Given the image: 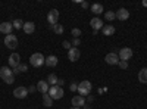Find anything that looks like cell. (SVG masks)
I'll list each match as a JSON object with an SVG mask.
<instances>
[{
  "label": "cell",
  "instance_id": "obj_16",
  "mask_svg": "<svg viewBox=\"0 0 147 109\" xmlns=\"http://www.w3.org/2000/svg\"><path fill=\"white\" fill-rule=\"evenodd\" d=\"M10 75H13V72H12V69L9 66H2L0 68V77H2V80L10 77Z\"/></svg>",
  "mask_w": 147,
  "mask_h": 109
},
{
  "label": "cell",
  "instance_id": "obj_9",
  "mask_svg": "<svg viewBox=\"0 0 147 109\" xmlns=\"http://www.w3.org/2000/svg\"><path fill=\"white\" fill-rule=\"evenodd\" d=\"M9 65H10L12 68H18V66L21 65V56H19L18 53H12V55L9 56Z\"/></svg>",
  "mask_w": 147,
  "mask_h": 109
},
{
  "label": "cell",
  "instance_id": "obj_10",
  "mask_svg": "<svg viewBox=\"0 0 147 109\" xmlns=\"http://www.w3.org/2000/svg\"><path fill=\"white\" fill-rule=\"evenodd\" d=\"M80 56H81V53H80V50L77 49V47H72V49L68 50V58H69L71 62H77V60L80 59Z\"/></svg>",
  "mask_w": 147,
  "mask_h": 109
},
{
  "label": "cell",
  "instance_id": "obj_32",
  "mask_svg": "<svg viewBox=\"0 0 147 109\" xmlns=\"http://www.w3.org/2000/svg\"><path fill=\"white\" fill-rule=\"evenodd\" d=\"M62 46L65 47V49H68V50H69V49H72V43H69V41H63V43H62Z\"/></svg>",
  "mask_w": 147,
  "mask_h": 109
},
{
  "label": "cell",
  "instance_id": "obj_34",
  "mask_svg": "<svg viewBox=\"0 0 147 109\" xmlns=\"http://www.w3.org/2000/svg\"><path fill=\"white\" fill-rule=\"evenodd\" d=\"M34 91H37V86H31L28 89V93H34Z\"/></svg>",
  "mask_w": 147,
  "mask_h": 109
},
{
  "label": "cell",
  "instance_id": "obj_23",
  "mask_svg": "<svg viewBox=\"0 0 147 109\" xmlns=\"http://www.w3.org/2000/svg\"><path fill=\"white\" fill-rule=\"evenodd\" d=\"M50 30H53L56 34H63V31H65L63 25H60V24H56V25H50Z\"/></svg>",
  "mask_w": 147,
  "mask_h": 109
},
{
  "label": "cell",
  "instance_id": "obj_27",
  "mask_svg": "<svg viewBox=\"0 0 147 109\" xmlns=\"http://www.w3.org/2000/svg\"><path fill=\"white\" fill-rule=\"evenodd\" d=\"M71 34H72V37H74V39H80V35H81V30H80V28H72Z\"/></svg>",
  "mask_w": 147,
  "mask_h": 109
},
{
  "label": "cell",
  "instance_id": "obj_13",
  "mask_svg": "<svg viewBox=\"0 0 147 109\" xmlns=\"http://www.w3.org/2000/svg\"><path fill=\"white\" fill-rule=\"evenodd\" d=\"M12 28H13V25H12V22H2L0 24V32L2 34H12Z\"/></svg>",
  "mask_w": 147,
  "mask_h": 109
},
{
  "label": "cell",
  "instance_id": "obj_25",
  "mask_svg": "<svg viewBox=\"0 0 147 109\" xmlns=\"http://www.w3.org/2000/svg\"><path fill=\"white\" fill-rule=\"evenodd\" d=\"M57 77L55 75V74H50V75H49V78H47V83L49 84H50V86H56V84H57Z\"/></svg>",
  "mask_w": 147,
  "mask_h": 109
},
{
  "label": "cell",
  "instance_id": "obj_15",
  "mask_svg": "<svg viewBox=\"0 0 147 109\" xmlns=\"http://www.w3.org/2000/svg\"><path fill=\"white\" fill-rule=\"evenodd\" d=\"M49 83L47 81H38V84H37V90H38L40 93H43V94H46V93H49Z\"/></svg>",
  "mask_w": 147,
  "mask_h": 109
},
{
  "label": "cell",
  "instance_id": "obj_38",
  "mask_svg": "<svg viewBox=\"0 0 147 109\" xmlns=\"http://www.w3.org/2000/svg\"><path fill=\"white\" fill-rule=\"evenodd\" d=\"M71 109H81V108H74V106H72V108H71Z\"/></svg>",
  "mask_w": 147,
  "mask_h": 109
},
{
  "label": "cell",
  "instance_id": "obj_5",
  "mask_svg": "<svg viewBox=\"0 0 147 109\" xmlns=\"http://www.w3.org/2000/svg\"><path fill=\"white\" fill-rule=\"evenodd\" d=\"M118 56H119L121 60H125V62H128V60L132 58V49H129V47H122Z\"/></svg>",
  "mask_w": 147,
  "mask_h": 109
},
{
  "label": "cell",
  "instance_id": "obj_24",
  "mask_svg": "<svg viewBox=\"0 0 147 109\" xmlns=\"http://www.w3.org/2000/svg\"><path fill=\"white\" fill-rule=\"evenodd\" d=\"M24 24H25V22H24L22 19H15L13 22H12V25L15 27V30H22L24 28Z\"/></svg>",
  "mask_w": 147,
  "mask_h": 109
},
{
  "label": "cell",
  "instance_id": "obj_7",
  "mask_svg": "<svg viewBox=\"0 0 147 109\" xmlns=\"http://www.w3.org/2000/svg\"><path fill=\"white\" fill-rule=\"evenodd\" d=\"M105 60H106V64H109V65H118L119 64V56L115 52H110V53L106 55Z\"/></svg>",
  "mask_w": 147,
  "mask_h": 109
},
{
  "label": "cell",
  "instance_id": "obj_31",
  "mask_svg": "<svg viewBox=\"0 0 147 109\" xmlns=\"http://www.w3.org/2000/svg\"><path fill=\"white\" fill-rule=\"evenodd\" d=\"M81 44V40L80 39H74L72 40V47H77V46H80Z\"/></svg>",
  "mask_w": 147,
  "mask_h": 109
},
{
  "label": "cell",
  "instance_id": "obj_3",
  "mask_svg": "<svg viewBox=\"0 0 147 109\" xmlns=\"http://www.w3.org/2000/svg\"><path fill=\"white\" fill-rule=\"evenodd\" d=\"M44 60H46V58H44L41 53H34V55H31V58H30V64H31L32 66H35V68H38V66L44 65Z\"/></svg>",
  "mask_w": 147,
  "mask_h": 109
},
{
  "label": "cell",
  "instance_id": "obj_11",
  "mask_svg": "<svg viewBox=\"0 0 147 109\" xmlns=\"http://www.w3.org/2000/svg\"><path fill=\"white\" fill-rule=\"evenodd\" d=\"M115 15H116V19H119V21H127L129 18V12L125 7H121L118 12H115Z\"/></svg>",
  "mask_w": 147,
  "mask_h": 109
},
{
  "label": "cell",
  "instance_id": "obj_33",
  "mask_svg": "<svg viewBox=\"0 0 147 109\" xmlns=\"http://www.w3.org/2000/svg\"><path fill=\"white\" fill-rule=\"evenodd\" d=\"M69 89H71V91H77V90H78V84H75V83H72L71 86H69Z\"/></svg>",
  "mask_w": 147,
  "mask_h": 109
},
{
  "label": "cell",
  "instance_id": "obj_29",
  "mask_svg": "<svg viewBox=\"0 0 147 109\" xmlns=\"http://www.w3.org/2000/svg\"><path fill=\"white\" fill-rule=\"evenodd\" d=\"M3 81H5L6 84H12V83H13V81H15V75H10V77H7V78H5Z\"/></svg>",
  "mask_w": 147,
  "mask_h": 109
},
{
  "label": "cell",
  "instance_id": "obj_14",
  "mask_svg": "<svg viewBox=\"0 0 147 109\" xmlns=\"http://www.w3.org/2000/svg\"><path fill=\"white\" fill-rule=\"evenodd\" d=\"M72 106L74 108H81V106H85V99L82 96H74L72 97Z\"/></svg>",
  "mask_w": 147,
  "mask_h": 109
},
{
  "label": "cell",
  "instance_id": "obj_22",
  "mask_svg": "<svg viewBox=\"0 0 147 109\" xmlns=\"http://www.w3.org/2000/svg\"><path fill=\"white\" fill-rule=\"evenodd\" d=\"M102 31H103V35H113L115 34V27H112V25H103Z\"/></svg>",
  "mask_w": 147,
  "mask_h": 109
},
{
  "label": "cell",
  "instance_id": "obj_8",
  "mask_svg": "<svg viewBox=\"0 0 147 109\" xmlns=\"http://www.w3.org/2000/svg\"><path fill=\"white\" fill-rule=\"evenodd\" d=\"M13 96L16 99H25L27 96H28V89H25V87H16L15 90H13Z\"/></svg>",
  "mask_w": 147,
  "mask_h": 109
},
{
  "label": "cell",
  "instance_id": "obj_28",
  "mask_svg": "<svg viewBox=\"0 0 147 109\" xmlns=\"http://www.w3.org/2000/svg\"><path fill=\"white\" fill-rule=\"evenodd\" d=\"M118 65H119L121 69H127V68H128V62H125V60H119Z\"/></svg>",
  "mask_w": 147,
  "mask_h": 109
},
{
  "label": "cell",
  "instance_id": "obj_21",
  "mask_svg": "<svg viewBox=\"0 0 147 109\" xmlns=\"http://www.w3.org/2000/svg\"><path fill=\"white\" fill-rule=\"evenodd\" d=\"M43 105L46 106V108H50V106H53V99L49 96V93H46V94H43Z\"/></svg>",
  "mask_w": 147,
  "mask_h": 109
},
{
  "label": "cell",
  "instance_id": "obj_4",
  "mask_svg": "<svg viewBox=\"0 0 147 109\" xmlns=\"http://www.w3.org/2000/svg\"><path fill=\"white\" fill-rule=\"evenodd\" d=\"M5 46L7 47V49H16L18 47V39H16V35L13 34H9L5 37Z\"/></svg>",
  "mask_w": 147,
  "mask_h": 109
},
{
  "label": "cell",
  "instance_id": "obj_30",
  "mask_svg": "<svg viewBox=\"0 0 147 109\" xmlns=\"http://www.w3.org/2000/svg\"><path fill=\"white\" fill-rule=\"evenodd\" d=\"M18 69H19V72H25V71H28V66H27L25 64H21V65L18 66Z\"/></svg>",
  "mask_w": 147,
  "mask_h": 109
},
{
  "label": "cell",
  "instance_id": "obj_17",
  "mask_svg": "<svg viewBox=\"0 0 147 109\" xmlns=\"http://www.w3.org/2000/svg\"><path fill=\"white\" fill-rule=\"evenodd\" d=\"M44 65H47L49 68H50V66H56V65H57V58H56L55 55L47 56L46 60H44Z\"/></svg>",
  "mask_w": 147,
  "mask_h": 109
},
{
  "label": "cell",
  "instance_id": "obj_37",
  "mask_svg": "<svg viewBox=\"0 0 147 109\" xmlns=\"http://www.w3.org/2000/svg\"><path fill=\"white\" fill-rule=\"evenodd\" d=\"M143 6H144V7H147V0H143Z\"/></svg>",
  "mask_w": 147,
  "mask_h": 109
},
{
  "label": "cell",
  "instance_id": "obj_6",
  "mask_svg": "<svg viewBox=\"0 0 147 109\" xmlns=\"http://www.w3.org/2000/svg\"><path fill=\"white\" fill-rule=\"evenodd\" d=\"M47 21L50 25H56L57 21H59V10L57 9H52L50 12L47 14Z\"/></svg>",
  "mask_w": 147,
  "mask_h": 109
},
{
  "label": "cell",
  "instance_id": "obj_35",
  "mask_svg": "<svg viewBox=\"0 0 147 109\" xmlns=\"http://www.w3.org/2000/svg\"><path fill=\"white\" fill-rule=\"evenodd\" d=\"M63 84H65V81H63V80H57V84H56V86H59V87H62Z\"/></svg>",
  "mask_w": 147,
  "mask_h": 109
},
{
  "label": "cell",
  "instance_id": "obj_2",
  "mask_svg": "<svg viewBox=\"0 0 147 109\" xmlns=\"http://www.w3.org/2000/svg\"><path fill=\"white\" fill-rule=\"evenodd\" d=\"M49 96L53 99V100H59L63 97V89L59 87V86H52L49 89Z\"/></svg>",
  "mask_w": 147,
  "mask_h": 109
},
{
  "label": "cell",
  "instance_id": "obj_12",
  "mask_svg": "<svg viewBox=\"0 0 147 109\" xmlns=\"http://www.w3.org/2000/svg\"><path fill=\"white\" fill-rule=\"evenodd\" d=\"M90 25H91V28H93V31H99V30H102L103 28V21L100 19V18H93L91 21H90Z\"/></svg>",
  "mask_w": 147,
  "mask_h": 109
},
{
  "label": "cell",
  "instance_id": "obj_36",
  "mask_svg": "<svg viewBox=\"0 0 147 109\" xmlns=\"http://www.w3.org/2000/svg\"><path fill=\"white\" fill-rule=\"evenodd\" d=\"M81 6H82L84 9H87V7H88V3H87V2H81Z\"/></svg>",
  "mask_w": 147,
  "mask_h": 109
},
{
  "label": "cell",
  "instance_id": "obj_18",
  "mask_svg": "<svg viewBox=\"0 0 147 109\" xmlns=\"http://www.w3.org/2000/svg\"><path fill=\"white\" fill-rule=\"evenodd\" d=\"M24 31H25V34H32L34 31H35V24L34 22H25L24 24V28H22Z\"/></svg>",
  "mask_w": 147,
  "mask_h": 109
},
{
  "label": "cell",
  "instance_id": "obj_20",
  "mask_svg": "<svg viewBox=\"0 0 147 109\" xmlns=\"http://www.w3.org/2000/svg\"><path fill=\"white\" fill-rule=\"evenodd\" d=\"M91 12L94 15H100V14H103V6L100 3H94V5H91Z\"/></svg>",
  "mask_w": 147,
  "mask_h": 109
},
{
  "label": "cell",
  "instance_id": "obj_1",
  "mask_svg": "<svg viewBox=\"0 0 147 109\" xmlns=\"http://www.w3.org/2000/svg\"><path fill=\"white\" fill-rule=\"evenodd\" d=\"M91 89H93V86H91V83L90 81H81L80 84H78V93H80V96H87V94H90V91H91Z\"/></svg>",
  "mask_w": 147,
  "mask_h": 109
},
{
  "label": "cell",
  "instance_id": "obj_19",
  "mask_svg": "<svg viewBox=\"0 0 147 109\" xmlns=\"http://www.w3.org/2000/svg\"><path fill=\"white\" fill-rule=\"evenodd\" d=\"M138 81L143 84H147V68H143L138 72Z\"/></svg>",
  "mask_w": 147,
  "mask_h": 109
},
{
  "label": "cell",
  "instance_id": "obj_26",
  "mask_svg": "<svg viewBox=\"0 0 147 109\" xmlns=\"http://www.w3.org/2000/svg\"><path fill=\"white\" fill-rule=\"evenodd\" d=\"M105 18H106L107 21H113V19L116 18V15H115V12L109 10V12H105Z\"/></svg>",
  "mask_w": 147,
  "mask_h": 109
}]
</instances>
